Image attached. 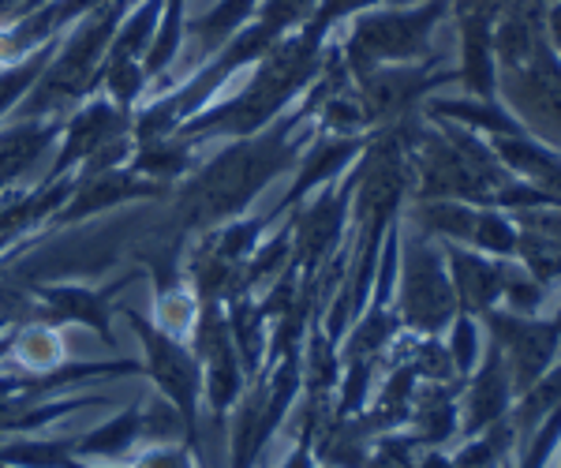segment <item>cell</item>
<instances>
[{"mask_svg":"<svg viewBox=\"0 0 561 468\" xmlns=\"http://www.w3.org/2000/svg\"><path fill=\"white\" fill-rule=\"evenodd\" d=\"M449 15V0H415L409 8L364 12L348 38V71L367 76L382 65H409L431 57L438 23Z\"/></svg>","mask_w":561,"mask_h":468,"instance_id":"6da1fadb","label":"cell"},{"mask_svg":"<svg viewBox=\"0 0 561 468\" xmlns=\"http://www.w3.org/2000/svg\"><path fill=\"white\" fill-rule=\"evenodd\" d=\"M547 0H510L494 20L497 68H524L547 49Z\"/></svg>","mask_w":561,"mask_h":468,"instance_id":"52a82bcc","label":"cell"},{"mask_svg":"<svg viewBox=\"0 0 561 468\" xmlns=\"http://www.w3.org/2000/svg\"><path fill=\"white\" fill-rule=\"evenodd\" d=\"M460 386H465V393H460V435L465 438L510 420L513 404H517V386H513L510 364H505L502 349L494 341L483 349V359H479L468 379H460Z\"/></svg>","mask_w":561,"mask_h":468,"instance_id":"5b68a950","label":"cell"},{"mask_svg":"<svg viewBox=\"0 0 561 468\" xmlns=\"http://www.w3.org/2000/svg\"><path fill=\"white\" fill-rule=\"evenodd\" d=\"M517 221V263L536 282L554 289L561 282V206L513 214Z\"/></svg>","mask_w":561,"mask_h":468,"instance_id":"ba28073f","label":"cell"},{"mask_svg":"<svg viewBox=\"0 0 561 468\" xmlns=\"http://www.w3.org/2000/svg\"><path fill=\"white\" fill-rule=\"evenodd\" d=\"M483 330L491 341L502 349L505 364H510L513 386H517V398L528 393L561 356V330L554 319H542V315H517L510 308H491L483 315Z\"/></svg>","mask_w":561,"mask_h":468,"instance_id":"277c9868","label":"cell"},{"mask_svg":"<svg viewBox=\"0 0 561 468\" xmlns=\"http://www.w3.org/2000/svg\"><path fill=\"white\" fill-rule=\"evenodd\" d=\"M420 468H457L454 465V454H442V446L427 449V457L420 461Z\"/></svg>","mask_w":561,"mask_h":468,"instance_id":"cb8c5ba5","label":"cell"},{"mask_svg":"<svg viewBox=\"0 0 561 468\" xmlns=\"http://www.w3.org/2000/svg\"><path fill=\"white\" fill-rule=\"evenodd\" d=\"M409 443L404 438H386L382 449L375 457H367L364 468H412V454H409Z\"/></svg>","mask_w":561,"mask_h":468,"instance_id":"7402d4cb","label":"cell"},{"mask_svg":"<svg viewBox=\"0 0 561 468\" xmlns=\"http://www.w3.org/2000/svg\"><path fill=\"white\" fill-rule=\"evenodd\" d=\"M561 446V398L550 404V412L528 431V443L520 449L517 468H550Z\"/></svg>","mask_w":561,"mask_h":468,"instance_id":"d6986e66","label":"cell"},{"mask_svg":"<svg viewBox=\"0 0 561 468\" xmlns=\"http://www.w3.org/2000/svg\"><path fill=\"white\" fill-rule=\"evenodd\" d=\"M561 398V356H558V364L550 367L542 379L531 386L528 393H520L517 404H513V412H510V424L517 427V435H524V431H531L539 424L542 416L550 412V404H554Z\"/></svg>","mask_w":561,"mask_h":468,"instance_id":"e0dca14e","label":"cell"},{"mask_svg":"<svg viewBox=\"0 0 561 468\" xmlns=\"http://www.w3.org/2000/svg\"><path fill=\"white\" fill-rule=\"evenodd\" d=\"M497 102L517 116L524 132L561 150V60L550 45L531 65L502 71Z\"/></svg>","mask_w":561,"mask_h":468,"instance_id":"3957f363","label":"cell"},{"mask_svg":"<svg viewBox=\"0 0 561 468\" xmlns=\"http://www.w3.org/2000/svg\"><path fill=\"white\" fill-rule=\"evenodd\" d=\"M547 42L561 60V0H554V4L547 8Z\"/></svg>","mask_w":561,"mask_h":468,"instance_id":"603a6c76","label":"cell"},{"mask_svg":"<svg viewBox=\"0 0 561 468\" xmlns=\"http://www.w3.org/2000/svg\"><path fill=\"white\" fill-rule=\"evenodd\" d=\"M479 206L457 203V199H420L415 203V225L423 237L446 240V244H465L472 240Z\"/></svg>","mask_w":561,"mask_h":468,"instance_id":"5bb4252c","label":"cell"},{"mask_svg":"<svg viewBox=\"0 0 561 468\" xmlns=\"http://www.w3.org/2000/svg\"><path fill=\"white\" fill-rule=\"evenodd\" d=\"M285 468H314V457H311V449H307V443L296 449L293 454V461H288Z\"/></svg>","mask_w":561,"mask_h":468,"instance_id":"d4e9b609","label":"cell"},{"mask_svg":"<svg viewBox=\"0 0 561 468\" xmlns=\"http://www.w3.org/2000/svg\"><path fill=\"white\" fill-rule=\"evenodd\" d=\"M409 420L415 424V435H404L409 446H446L449 438L460 435V386L431 383L412 398Z\"/></svg>","mask_w":561,"mask_h":468,"instance_id":"7c38bea8","label":"cell"},{"mask_svg":"<svg viewBox=\"0 0 561 468\" xmlns=\"http://www.w3.org/2000/svg\"><path fill=\"white\" fill-rule=\"evenodd\" d=\"M460 31V68L457 79L465 83L468 98L497 102V53H494V23L491 20H457Z\"/></svg>","mask_w":561,"mask_h":468,"instance_id":"8fae6325","label":"cell"},{"mask_svg":"<svg viewBox=\"0 0 561 468\" xmlns=\"http://www.w3.org/2000/svg\"><path fill=\"white\" fill-rule=\"evenodd\" d=\"M359 150H364V139H356V135H341V139L314 147L311 155H307V165L300 169V180H296V187L288 192L285 203H300L307 192H314V187L325 184L330 176H337L348 161H356Z\"/></svg>","mask_w":561,"mask_h":468,"instance_id":"9a60e30c","label":"cell"},{"mask_svg":"<svg viewBox=\"0 0 561 468\" xmlns=\"http://www.w3.org/2000/svg\"><path fill=\"white\" fill-rule=\"evenodd\" d=\"M550 319H554V327L561 330V304H558V311H554V315H550Z\"/></svg>","mask_w":561,"mask_h":468,"instance_id":"484cf974","label":"cell"},{"mask_svg":"<svg viewBox=\"0 0 561 468\" xmlns=\"http://www.w3.org/2000/svg\"><path fill=\"white\" fill-rule=\"evenodd\" d=\"M550 300V289L542 282H536V277L528 274L520 263L513 266L510 282H505V293H502V304L497 308H510L517 315H539L542 304Z\"/></svg>","mask_w":561,"mask_h":468,"instance_id":"ffe728a7","label":"cell"},{"mask_svg":"<svg viewBox=\"0 0 561 468\" xmlns=\"http://www.w3.org/2000/svg\"><path fill=\"white\" fill-rule=\"evenodd\" d=\"M505 4H510V0H449V12H454V20H491L494 23Z\"/></svg>","mask_w":561,"mask_h":468,"instance_id":"44dd1931","label":"cell"},{"mask_svg":"<svg viewBox=\"0 0 561 468\" xmlns=\"http://www.w3.org/2000/svg\"><path fill=\"white\" fill-rule=\"evenodd\" d=\"M446 266H449V282H454V293H457V308L465 315L483 319L486 311L502 304L505 282H510L517 259H494L465 244H446Z\"/></svg>","mask_w":561,"mask_h":468,"instance_id":"8992f818","label":"cell"},{"mask_svg":"<svg viewBox=\"0 0 561 468\" xmlns=\"http://www.w3.org/2000/svg\"><path fill=\"white\" fill-rule=\"evenodd\" d=\"M449 359L457 367V379H468L476 372V364L483 359V322L476 315L457 311V319L449 322Z\"/></svg>","mask_w":561,"mask_h":468,"instance_id":"ac0fdd59","label":"cell"},{"mask_svg":"<svg viewBox=\"0 0 561 468\" xmlns=\"http://www.w3.org/2000/svg\"><path fill=\"white\" fill-rule=\"evenodd\" d=\"M352 187H356V176H352L345 187H337V192L319 195V199L300 214V221H296V251H300V259L307 266H319L333 251V244H337L341 229H345Z\"/></svg>","mask_w":561,"mask_h":468,"instance_id":"30bf717a","label":"cell"},{"mask_svg":"<svg viewBox=\"0 0 561 468\" xmlns=\"http://www.w3.org/2000/svg\"><path fill=\"white\" fill-rule=\"evenodd\" d=\"M486 142H491L494 158L502 161L513 176L542 187V192L561 206V150H554L550 142H542L528 132L491 135Z\"/></svg>","mask_w":561,"mask_h":468,"instance_id":"9c48e42d","label":"cell"},{"mask_svg":"<svg viewBox=\"0 0 561 468\" xmlns=\"http://www.w3.org/2000/svg\"><path fill=\"white\" fill-rule=\"evenodd\" d=\"M547 4H554V0H547Z\"/></svg>","mask_w":561,"mask_h":468,"instance_id":"4316f807","label":"cell"},{"mask_svg":"<svg viewBox=\"0 0 561 468\" xmlns=\"http://www.w3.org/2000/svg\"><path fill=\"white\" fill-rule=\"evenodd\" d=\"M468 248L494 259H517V221H513V214L494 210V206H479Z\"/></svg>","mask_w":561,"mask_h":468,"instance_id":"2e32d148","label":"cell"},{"mask_svg":"<svg viewBox=\"0 0 561 468\" xmlns=\"http://www.w3.org/2000/svg\"><path fill=\"white\" fill-rule=\"evenodd\" d=\"M431 113L438 121H454L460 128H472L479 135H510V132H524L520 121L505 110L502 102H479V98H442V102L431 105Z\"/></svg>","mask_w":561,"mask_h":468,"instance_id":"4fadbf2b","label":"cell"},{"mask_svg":"<svg viewBox=\"0 0 561 468\" xmlns=\"http://www.w3.org/2000/svg\"><path fill=\"white\" fill-rule=\"evenodd\" d=\"M401 259L404 263H401V300H397V315L420 338H434L460 311L454 282H449L446 248H438L423 232H412Z\"/></svg>","mask_w":561,"mask_h":468,"instance_id":"7a4b0ae2","label":"cell"}]
</instances>
